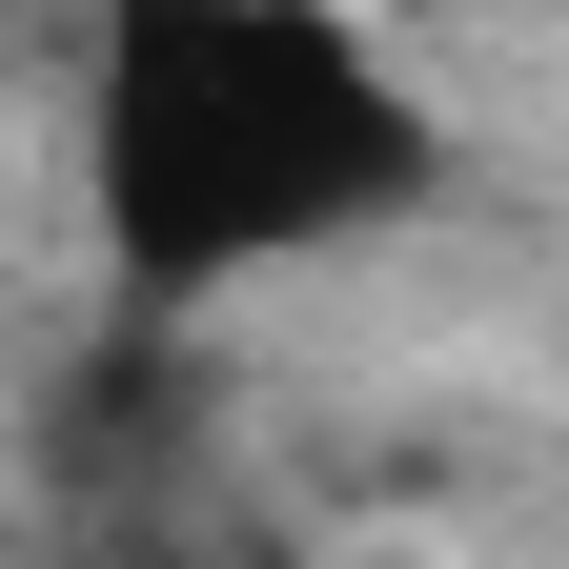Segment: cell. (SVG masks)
<instances>
[{"mask_svg":"<svg viewBox=\"0 0 569 569\" xmlns=\"http://www.w3.org/2000/svg\"><path fill=\"white\" fill-rule=\"evenodd\" d=\"M102 264L142 306L346 244L427 183V122L367 82L326 0H102Z\"/></svg>","mask_w":569,"mask_h":569,"instance_id":"1","label":"cell"}]
</instances>
